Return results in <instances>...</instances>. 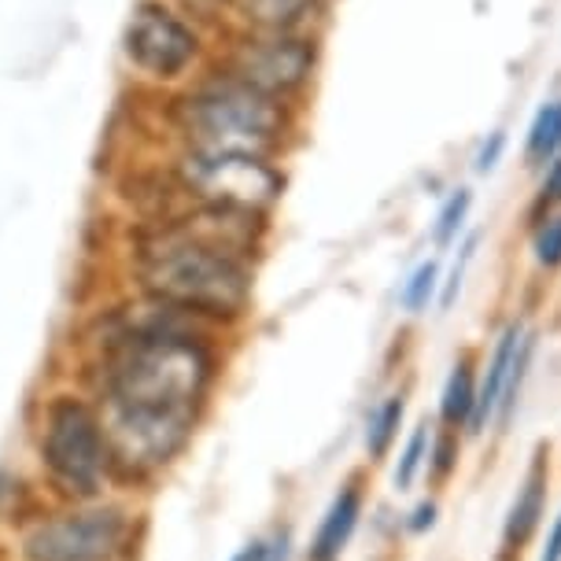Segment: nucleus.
<instances>
[{
  "label": "nucleus",
  "mask_w": 561,
  "mask_h": 561,
  "mask_svg": "<svg viewBox=\"0 0 561 561\" xmlns=\"http://www.w3.org/2000/svg\"><path fill=\"white\" fill-rule=\"evenodd\" d=\"M439 296V263L436 259H425L414 274L403 280V293H399V304H403L407 314H421L433 299Z\"/></svg>",
  "instance_id": "nucleus-17"
},
{
  "label": "nucleus",
  "mask_w": 561,
  "mask_h": 561,
  "mask_svg": "<svg viewBox=\"0 0 561 561\" xmlns=\"http://www.w3.org/2000/svg\"><path fill=\"white\" fill-rule=\"evenodd\" d=\"M218 34L226 30H307L325 34L336 0H188Z\"/></svg>",
  "instance_id": "nucleus-9"
},
{
  "label": "nucleus",
  "mask_w": 561,
  "mask_h": 561,
  "mask_svg": "<svg viewBox=\"0 0 561 561\" xmlns=\"http://www.w3.org/2000/svg\"><path fill=\"white\" fill-rule=\"evenodd\" d=\"M129 277L134 293L174 304L218 329L244 322L255 299L252 259L207 240L182 207L134 226Z\"/></svg>",
  "instance_id": "nucleus-2"
},
{
  "label": "nucleus",
  "mask_w": 561,
  "mask_h": 561,
  "mask_svg": "<svg viewBox=\"0 0 561 561\" xmlns=\"http://www.w3.org/2000/svg\"><path fill=\"white\" fill-rule=\"evenodd\" d=\"M469 210H473V188H469V185L450 188V196L444 199V204H439L436 222H433V244L439 248V252L462 237Z\"/></svg>",
  "instance_id": "nucleus-15"
},
{
  "label": "nucleus",
  "mask_w": 561,
  "mask_h": 561,
  "mask_svg": "<svg viewBox=\"0 0 561 561\" xmlns=\"http://www.w3.org/2000/svg\"><path fill=\"white\" fill-rule=\"evenodd\" d=\"M520 340H525V325H520V322H510L495 340V351H491V358H488V369H484V377H480V385H477L473 417H469V433H473V436L484 433L488 421H495L499 399H503V388H506L510 369H514Z\"/></svg>",
  "instance_id": "nucleus-10"
},
{
  "label": "nucleus",
  "mask_w": 561,
  "mask_h": 561,
  "mask_svg": "<svg viewBox=\"0 0 561 561\" xmlns=\"http://www.w3.org/2000/svg\"><path fill=\"white\" fill-rule=\"evenodd\" d=\"M134 547V520L118 506H75L26 528V561H123Z\"/></svg>",
  "instance_id": "nucleus-8"
},
{
  "label": "nucleus",
  "mask_w": 561,
  "mask_h": 561,
  "mask_svg": "<svg viewBox=\"0 0 561 561\" xmlns=\"http://www.w3.org/2000/svg\"><path fill=\"white\" fill-rule=\"evenodd\" d=\"M163 167L170 185L178 188L182 204H210V207H237L252 215H274L285 199L288 174L280 159L263 156H233V152H193V148H167Z\"/></svg>",
  "instance_id": "nucleus-5"
},
{
  "label": "nucleus",
  "mask_w": 561,
  "mask_h": 561,
  "mask_svg": "<svg viewBox=\"0 0 561 561\" xmlns=\"http://www.w3.org/2000/svg\"><path fill=\"white\" fill-rule=\"evenodd\" d=\"M543 561H561V517L554 520V528H550V539H547Z\"/></svg>",
  "instance_id": "nucleus-25"
},
{
  "label": "nucleus",
  "mask_w": 561,
  "mask_h": 561,
  "mask_svg": "<svg viewBox=\"0 0 561 561\" xmlns=\"http://www.w3.org/2000/svg\"><path fill=\"white\" fill-rule=\"evenodd\" d=\"M37 455L48 480L75 503H93L112 480L100 407L82 396H53L42 414Z\"/></svg>",
  "instance_id": "nucleus-6"
},
{
  "label": "nucleus",
  "mask_w": 561,
  "mask_h": 561,
  "mask_svg": "<svg viewBox=\"0 0 561 561\" xmlns=\"http://www.w3.org/2000/svg\"><path fill=\"white\" fill-rule=\"evenodd\" d=\"M506 148H510V134H506V129H491V134L480 140V148H477V156H473V174L488 178L491 170L503 163Z\"/></svg>",
  "instance_id": "nucleus-22"
},
{
  "label": "nucleus",
  "mask_w": 561,
  "mask_h": 561,
  "mask_svg": "<svg viewBox=\"0 0 561 561\" xmlns=\"http://www.w3.org/2000/svg\"><path fill=\"white\" fill-rule=\"evenodd\" d=\"M436 525V506L433 503H421L414 510V517H410V533H425V528Z\"/></svg>",
  "instance_id": "nucleus-24"
},
{
  "label": "nucleus",
  "mask_w": 561,
  "mask_h": 561,
  "mask_svg": "<svg viewBox=\"0 0 561 561\" xmlns=\"http://www.w3.org/2000/svg\"><path fill=\"white\" fill-rule=\"evenodd\" d=\"M215 45L218 30L188 0H134L118 56L137 93L167 96L204 75Z\"/></svg>",
  "instance_id": "nucleus-3"
},
{
  "label": "nucleus",
  "mask_w": 561,
  "mask_h": 561,
  "mask_svg": "<svg viewBox=\"0 0 561 561\" xmlns=\"http://www.w3.org/2000/svg\"><path fill=\"white\" fill-rule=\"evenodd\" d=\"M425 458H428V425H417L414 436H410L407 450H403V458H399V466H396V488L399 491H407L410 484H414L417 469H421Z\"/></svg>",
  "instance_id": "nucleus-21"
},
{
  "label": "nucleus",
  "mask_w": 561,
  "mask_h": 561,
  "mask_svg": "<svg viewBox=\"0 0 561 561\" xmlns=\"http://www.w3.org/2000/svg\"><path fill=\"white\" fill-rule=\"evenodd\" d=\"M100 425H104L112 480H148L182 455L196 428L193 410L129 407L96 399Z\"/></svg>",
  "instance_id": "nucleus-7"
},
{
  "label": "nucleus",
  "mask_w": 561,
  "mask_h": 561,
  "mask_svg": "<svg viewBox=\"0 0 561 561\" xmlns=\"http://www.w3.org/2000/svg\"><path fill=\"white\" fill-rule=\"evenodd\" d=\"M473 403H477V369L469 358H458L450 366V377L444 385V399H439V417L447 421L450 428L466 425L469 428V417H473Z\"/></svg>",
  "instance_id": "nucleus-14"
},
{
  "label": "nucleus",
  "mask_w": 561,
  "mask_h": 561,
  "mask_svg": "<svg viewBox=\"0 0 561 561\" xmlns=\"http://www.w3.org/2000/svg\"><path fill=\"white\" fill-rule=\"evenodd\" d=\"M288 558V533L274 536V543H266V558L263 561H285Z\"/></svg>",
  "instance_id": "nucleus-26"
},
{
  "label": "nucleus",
  "mask_w": 561,
  "mask_h": 561,
  "mask_svg": "<svg viewBox=\"0 0 561 561\" xmlns=\"http://www.w3.org/2000/svg\"><path fill=\"white\" fill-rule=\"evenodd\" d=\"M533 252H536V263L543 270L561 266V210H547L543 215V222H539L533 237Z\"/></svg>",
  "instance_id": "nucleus-20"
},
{
  "label": "nucleus",
  "mask_w": 561,
  "mask_h": 561,
  "mask_svg": "<svg viewBox=\"0 0 561 561\" xmlns=\"http://www.w3.org/2000/svg\"><path fill=\"white\" fill-rule=\"evenodd\" d=\"M137 96L145 100V126L137 134H152V145L167 148L263 156L285 163L307 126L304 107L280 104L215 64L178 93Z\"/></svg>",
  "instance_id": "nucleus-1"
},
{
  "label": "nucleus",
  "mask_w": 561,
  "mask_h": 561,
  "mask_svg": "<svg viewBox=\"0 0 561 561\" xmlns=\"http://www.w3.org/2000/svg\"><path fill=\"white\" fill-rule=\"evenodd\" d=\"M403 410H407L403 396H388L385 403L369 414V421H366V450L374 458L388 455V447H392L399 425H403Z\"/></svg>",
  "instance_id": "nucleus-16"
},
{
  "label": "nucleus",
  "mask_w": 561,
  "mask_h": 561,
  "mask_svg": "<svg viewBox=\"0 0 561 561\" xmlns=\"http://www.w3.org/2000/svg\"><path fill=\"white\" fill-rule=\"evenodd\" d=\"M533 347H536V336H528V333H525V340H520L517 358H514V369H510V377H506L503 399H499V410H495L499 428H506V425H510V414H514L517 396H520V385H525V374H528V363H533Z\"/></svg>",
  "instance_id": "nucleus-18"
},
{
  "label": "nucleus",
  "mask_w": 561,
  "mask_h": 561,
  "mask_svg": "<svg viewBox=\"0 0 561 561\" xmlns=\"http://www.w3.org/2000/svg\"><path fill=\"white\" fill-rule=\"evenodd\" d=\"M561 156V96L547 100L536 112L533 126H528L525 137V163L543 170L547 163H554Z\"/></svg>",
  "instance_id": "nucleus-13"
},
{
  "label": "nucleus",
  "mask_w": 561,
  "mask_h": 561,
  "mask_svg": "<svg viewBox=\"0 0 561 561\" xmlns=\"http://www.w3.org/2000/svg\"><path fill=\"white\" fill-rule=\"evenodd\" d=\"M325 34L307 30H226L218 34L215 64L244 85L293 107H310L322 78Z\"/></svg>",
  "instance_id": "nucleus-4"
},
{
  "label": "nucleus",
  "mask_w": 561,
  "mask_h": 561,
  "mask_svg": "<svg viewBox=\"0 0 561 561\" xmlns=\"http://www.w3.org/2000/svg\"><path fill=\"white\" fill-rule=\"evenodd\" d=\"M539 204L547 210L550 207H561V156L554 163L543 167V182H539Z\"/></svg>",
  "instance_id": "nucleus-23"
},
{
  "label": "nucleus",
  "mask_w": 561,
  "mask_h": 561,
  "mask_svg": "<svg viewBox=\"0 0 561 561\" xmlns=\"http://www.w3.org/2000/svg\"><path fill=\"white\" fill-rule=\"evenodd\" d=\"M543 499H547V469L536 466L533 473H528L525 488H520V495H517L514 510H510V517H506V533L503 536H506L510 547L528 543V536L536 533L539 517H543Z\"/></svg>",
  "instance_id": "nucleus-12"
},
{
  "label": "nucleus",
  "mask_w": 561,
  "mask_h": 561,
  "mask_svg": "<svg viewBox=\"0 0 561 561\" xmlns=\"http://www.w3.org/2000/svg\"><path fill=\"white\" fill-rule=\"evenodd\" d=\"M477 244H480V233H469L462 244H458V255H455V263H450V270L444 277H439V310H450L455 307V299L458 293H462V280H466V270L469 263H473V255H477Z\"/></svg>",
  "instance_id": "nucleus-19"
},
{
  "label": "nucleus",
  "mask_w": 561,
  "mask_h": 561,
  "mask_svg": "<svg viewBox=\"0 0 561 561\" xmlns=\"http://www.w3.org/2000/svg\"><path fill=\"white\" fill-rule=\"evenodd\" d=\"M358 517H363V491H358V484H347L333 499L325 520L318 525V536L310 543V561H336L340 550L347 547L351 533H355Z\"/></svg>",
  "instance_id": "nucleus-11"
},
{
  "label": "nucleus",
  "mask_w": 561,
  "mask_h": 561,
  "mask_svg": "<svg viewBox=\"0 0 561 561\" xmlns=\"http://www.w3.org/2000/svg\"><path fill=\"white\" fill-rule=\"evenodd\" d=\"M233 561H237V558H233Z\"/></svg>",
  "instance_id": "nucleus-27"
}]
</instances>
